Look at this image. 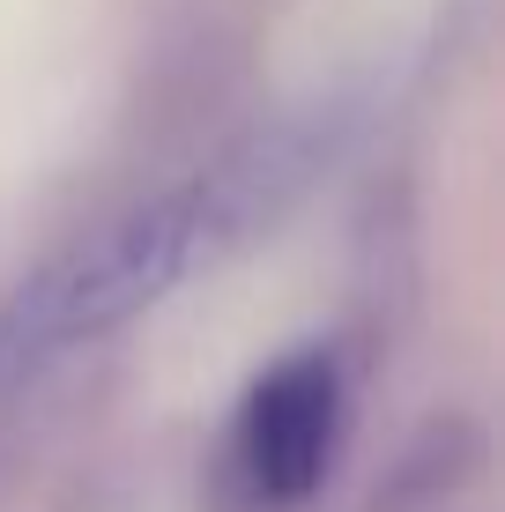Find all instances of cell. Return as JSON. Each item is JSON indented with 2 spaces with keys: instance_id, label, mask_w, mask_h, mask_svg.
Returning a JSON list of instances; mask_svg holds the SVG:
<instances>
[{
  "instance_id": "7a4b0ae2",
  "label": "cell",
  "mask_w": 505,
  "mask_h": 512,
  "mask_svg": "<svg viewBox=\"0 0 505 512\" xmlns=\"http://www.w3.org/2000/svg\"><path fill=\"white\" fill-rule=\"evenodd\" d=\"M342 446V364L327 349H290L238 401V475L260 505H305Z\"/></svg>"
},
{
  "instance_id": "6da1fadb",
  "label": "cell",
  "mask_w": 505,
  "mask_h": 512,
  "mask_svg": "<svg viewBox=\"0 0 505 512\" xmlns=\"http://www.w3.org/2000/svg\"><path fill=\"white\" fill-rule=\"evenodd\" d=\"M283 179H290L283 156L253 149L149 193V201L104 216L97 231H82L75 245H60L0 305V372H45L104 334L134 327L164 297H179L201 268H216L253 231Z\"/></svg>"
}]
</instances>
